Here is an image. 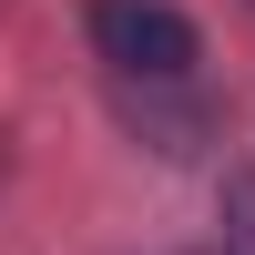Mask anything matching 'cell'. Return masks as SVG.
Returning a JSON list of instances; mask_svg holds the SVG:
<instances>
[{"label":"cell","mask_w":255,"mask_h":255,"mask_svg":"<svg viewBox=\"0 0 255 255\" xmlns=\"http://www.w3.org/2000/svg\"><path fill=\"white\" fill-rule=\"evenodd\" d=\"M225 255H255V174H225Z\"/></svg>","instance_id":"7a4b0ae2"},{"label":"cell","mask_w":255,"mask_h":255,"mask_svg":"<svg viewBox=\"0 0 255 255\" xmlns=\"http://www.w3.org/2000/svg\"><path fill=\"white\" fill-rule=\"evenodd\" d=\"M92 51L133 82H184L204 61V41L174 0H92Z\"/></svg>","instance_id":"6da1fadb"}]
</instances>
